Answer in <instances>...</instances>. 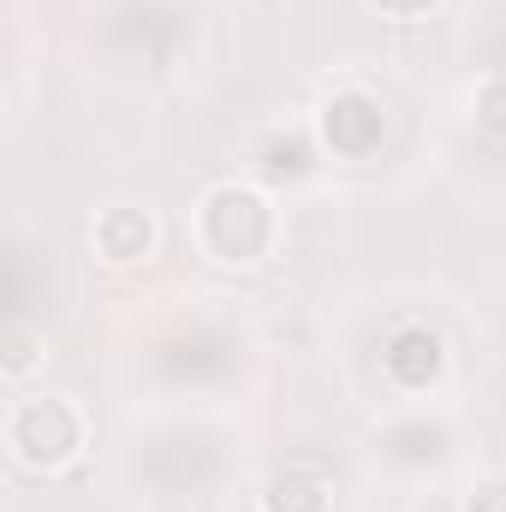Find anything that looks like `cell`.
Here are the masks:
<instances>
[{"instance_id": "cell-5", "label": "cell", "mask_w": 506, "mask_h": 512, "mask_svg": "<svg viewBox=\"0 0 506 512\" xmlns=\"http://www.w3.org/2000/svg\"><path fill=\"white\" fill-rule=\"evenodd\" d=\"M90 245L96 256L108 262V268H143L155 245H161V227H155V215L149 209H137V203H108L102 215H96V227H90Z\"/></svg>"}, {"instance_id": "cell-3", "label": "cell", "mask_w": 506, "mask_h": 512, "mask_svg": "<svg viewBox=\"0 0 506 512\" xmlns=\"http://www.w3.org/2000/svg\"><path fill=\"white\" fill-rule=\"evenodd\" d=\"M316 143L334 161H370L387 143V108L370 90H334L316 108Z\"/></svg>"}, {"instance_id": "cell-2", "label": "cell", "mask_w": 506, "mask_h": 512, "mask_svg": "<svg viewBox=\"0 0 506 512\" xmlns=\"http://www.w3.org/2000/svg\"><path fill=\"white\" fill-rule=\"evenodd\" d=\"M84 441H90V417L66 393H24L6 411V453L30 477H54L66 465H78Z\"/></svg>"}, {"instance_id": "cell-4", "label": "cell", "mask_w": 506, "mask_h": 512, "mask_svg": "<svg viewBox=\"0 0 506 512\" xmlns=\"http://www.w3.org/2000/svg\"><path fill=\"white\" fill-rule=\"evenodd\" d=\"M381 376L399 387V393H429V387L447 376V340L429 322H399L381 340Z\"/></svg>"}, {"instance_id": "cell-1", "label": "cell", "mask_w": 506, "mask_h": 512, "mask_svg": "<svg viewBox=\"0 0 506 512\" xmlns=\"http://www.w3.org/2000/svg\"><path fill=\"white\" fill-rule=\"evenodd\" d=\"M280 233H286V215L274 191L251 179H221L191 209V239L215 268H262L280 251Z\"/></svg>"}, {"instance_id": "cell-8", "label": "cell", "mask_w": 506, "mask_h": 512, "mask_svg": "<svg viewBox=\"0 0 506 512\" xmlns=\"http://www.w3.org/2000/svg\"><path fill=\"white\" fill-rule=\"evenodd\" d=\"M471 126L483 131L489 143H506V72H489L471 90Z\"/></svg>"}, {"instance_id": "cell-11", "label": "cell", "mask_w": 506, "mask_h": 512, "mask_svg": "<svg viewBox=\"0 0 506 512\" xmlns=\"http://www.w3.org/2000/svg\"><path fill=\"white\" fill-rule=\"evenodd\" d=\"M381 18H393V24H423L429 12H441V0H370Z\"/></svg>"}, {"instance_id": "cell-7", "label": "cell", "mask_w": 506, "mask_h": 512, "mask_svg": "<svg viewBox=\"0 0 506 512\" xmlns=\"http://www.w3.org/2000/svg\"><path fill=\"white\" fill-rule=\"evenodd\" d=\"M262 512H328V489L310 471H274L256 495Z\"/></svg>"}, {"instance_id": "cell-6", "label": "cell", "mask_w": 506, "mask_h": 512, "mask_svg": "<svg viewBox=\"0 0 506 512\" xmlns=\"http://www.w3.org/2000/svg\"><path fill=\"white\" fill-rule=\"evenodd\" d=\"M316 149L322 143H310L304 131H274L256 143V179L262 185H298L316 173Z\"/></svg>"}, {"instance_id": "cell-9", "label": "cell", "mask_w": 506, "mask_h": 512, "mask_svg": "<svg viewBox=\"0 0 506 512\" xmlns=\"http://www.w3.org/2000/svg\"><path fill=\"white\" fill-rule=\"evenodd\" d=\"M36 364H42V334H36L30 322H18V328L6 334V358H0V370H6V382H30Z\"/></svg>"}, {"instance_id": "cell-10", "label": "cell", "mask_w": 506, "mask_h": 512, "mask_svg": "<svg viewBox=\"0 0 506 512\" xmlns=\"http://www.w3.org/2000/svg\"><path fill=\"white\" fill-rule=\"evenodd\" d=\"M459 512H506V471H495V477H477V483L465 489Z\"/></svg>"}]
</instances>
